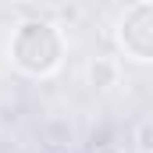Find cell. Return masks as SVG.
I'll return each instance as SVG.
<instances>
[{
  "mask_svg": "<svg viewBox=\"0 0 153 153\" xmlns=\"http://www.w3.org/2000/svg\"><path fill=\"white\" fill-rule=\"evenodd\" d=\"M64 50H68L64 32L53 22H46V18H25V22H18V29L11 32V46H7L11 64L18 71L32 75V78L53 75L64 64Z\"/></svg>",
  "mask_w": 153,
  "mask_h": 153,
  "instance_id": "1",
  "label": "cell"
},
{
  "mask_svg": "<svg viewBox=\"0 0 153 153\" xmlns=\"http://www.w3.org/2000/svg\"><path fill=\"white\" fill-rule=\"evenodd\" d=\"M117 50L128 61L153 64V0L132 4L121 18H117Z\"/></svg>",
  "mask_w": 153,
  "mask_h": 153,
  "instance_id": "2",
  "label": "cell"
},
{
  "mask_svg": "<svg viewBox=\"0 0 153 153\" xmlns=\"http://www.w3.org/2000/svg\"><path fill=\"white\" fill-rule=\"evenodd\" d=\"M117 75H121V68H117L114 57H93L89 68H85V78H89L93 89H111V85H117Z\"/></svg>",
  "mask_w": 153,
  "mask_h": 153,
  "instance_id": "3",
  "label": "cell"
},
{
  "mask_svg": "<svg viewBox=\"0 0 153 153\" xmlns=\"http://www.w3.org/2000/svg\"><path fill=\"white\" fill-rule=\"evenodd\" d=\"M135 150L153 153V121H139V128H135Z\"/></svg>",
  "mask_w": 153,
  "mask_h": 153,
  "instance_id": "4",
  "label": "cell"
},
{
  "mask_svg": "<svg viewBox=\"0 0 153 153\" xmlns=\"http://www.w3.org/2000/svg\"><path fill=\"white\" fill-rule=\"evenodd\" d=\"M93 153H125L121 146H114V143H103V146H96Z\"/></svg>",
  "mask_w": 153,
  "mask_h": 153,
  "instance_id": "5",
  "label": "cell"
},
{
  "mask_svg": "<svg viewBox=\"0 0 153 153\" xmlns=\"http://www.w3.org/2000/svg\"><path fill=\"white\" fill-rule=\"evenodd\" d=\"M89 4H107V0H89Z\"/></svg>",
  "mask_w": 153,
  "mask_h": 153,
  "instance_id": "6",
  "label": "cell"
}]
</instances>
